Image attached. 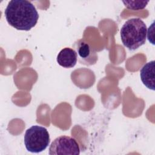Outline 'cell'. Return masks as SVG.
<instances>
[{
	"label": "cell",
	"instance_id": "1",
	"mask_svg": "<svg viewBox=\"0 0 155 155\" xmlns=\"http://www.w3.org/2000/svg\"><path fill=\"white\" fill-rule=\"evenodd\" d=\"M4 13L8 23L19 30H30L35 26L39 19L35 7L27 0L10 1Z\"/></svg>",
	"mask_w": 155,
	"mask_h": 155
},
{
	"label": "cell",
	"instance_id": "2",
	"mask_svg": "<svg viewBox=\"0 0 155 155\" xmlns=\"http://www.w3.org/2000/svg\"><path fill=\"white\" fill-rule=\"evenodd\" d=\"M120 33L124 45L130 50H134L145 43L147 28L141 19L131 18L124 23Z\"/></svg>",
	"mask_w": 155,
	"mask_h": 155
},
{
	"label": "cell",
	"instance_id": "3",
	"mask_svg": "<svg viewBox=\"0 0 155 155\" xmlns=\"http://www.w3.org/2000/svg\"><path fill=\"white\" fill-rule=\"evenodd\" d=\"M50 138L47 130L43 127L33 125L27 129L24 134L26 149L35 153L45 150L49 145Z\"/></svg>",
	"mask_w": 155,
	"mask_h": 155
},
{
	"label": "cell",
	"instance_id": "4",
	"mask_svg": "<svg viewBox=\"0 0 155 155\" xmlns=\"http://www.w3.org/2000/svg\"><path fill=\"white\" fill-rule=\"evenodd\" d=\"M79 153L80 148L76 140L67 136H61L56 138L51 143L48 151L50 155H78Z\"/></svg>",
	"mask_w": 155,
	"mask_h": 155
},
{
	"label": "cell",
	"instance_id": "5",
	"mask_svg": "<svg viewBox=\"0 0 155 155\" xmlns=\"http://www.w3.org/2000/svg\"><path fill=\"white\" fill-rule=\"evenodd\" d=\"M73 48L77 53L78 60L80 64L85 65H92L96 63L98 56L92 46L83 39L76 41Z\"/></svg>",
	"mask_w": 155,
	"mask_h": 155
},
{
	"label": "cell",
	"instance_id": "6",
	"mask_svg": "<svg viewBox=\"0 0 155 155\" xmlns=\"http://www.w3.org/2000/svg\"><path fill=\"white\" fill-rule=\"evenodd\" d=\"M78 56L76 51L70 47L62 49L57 56L58 64L66 68L73 67L76 64Z\"/></svg>",
	"mask_w": 155,
	"mask_h": 155
},
{
	"label": "cell",
	"instance_id": "7",
	"mask_svg": "<svg viewBox=\"0 0 155 155\" xmlns=\"http://www.w3.org/2000/svg\"><path fill=\"white\" fill-rule=\"evenodd\" d=\"M154 61L145 64L140 70L142 82L148 88L154 90Z\"/></svg>",
	"mask_w": 155,
	"mask_h": 155
},
{
	"label": "cell",
	"instance_id": "8",
	"mask_svg": "<svg viewBox=\"0 0 155 155\" xmlns=\"http://www.w3.org/2000/svg\"><path fill=\"white\" fill-rule=\"evenodd\" d=\"M148 2V1H124L123 3L124 5L129 9L138 10L144 8Z\"/></svg>",
	"mask_w": 155,
	"mask_h": 155
}]
</instances>
